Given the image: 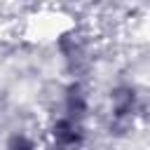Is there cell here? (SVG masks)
Instances as JSON below:
<instances>
[{"label":"cell","mask_w":150,"mask_h":150,"mask_svg":"<svg viewBox=\"0 0 150 150\" xmlns=\"http://www.w3.org/2000/svg\"><path fill=\"white\" fill-rule=\"evenodd\" d=\"M52 134H54V141L59 145H63V148H73V145H77L82 141V131L73 120H59L54 124Z\"/></svg>","instance_id":"cell-1"},{"label":"cell","mask_w":150,"mask_h":150,"mask_svg":"<svg viewBox=\"0 0 150 150\" xmlns=\"http://www.w3.org/2000/svg\"><path fill=\"white\" fill-rule=\"evenodd\" d=\"M134 108H136V94H134V89H129V87L115 89V94H112L115 117H117V120H124V117H129V115L134 112Z\"/></svg>","instance_id":"cell-2"},{"label":"cell","mask_w":150,"mask_h":150,"mask_svg":"<svg viewBox=\"0 0 150 150\" xmlns=\"http://www.w3.org/2000/svg\"><path fill=\"white\" fill-rule=\"evenodd\" d=\"M66 108H68V112L75 115V117L84 115V110H87V98H84V94H82V89H80L77 84H73V87L68 89V94H66Z\"/></svg>","instance_id":"cell-3"},{"label":"cell","mask_w":150,"mask_h":150,"mask_svg":"<svg viewBox=\"0 0 150 150\" xmlns=\"http://www.w3.org/2000/svg\"><path fill=\"white\" fill-rule=\"evenodd\" d=\"M7 150H35V145H33V141H30L28 136L14 134V136L9 138V143H7Z\"/></svg>","instance_id":"cell-4"}]
</instances>
